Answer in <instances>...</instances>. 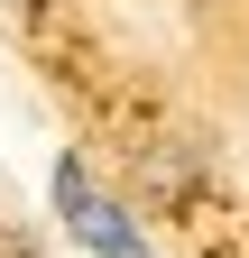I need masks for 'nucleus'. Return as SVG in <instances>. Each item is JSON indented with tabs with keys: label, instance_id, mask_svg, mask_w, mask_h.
<instances>
[{
	"label": "nucleus",
	"instance_id": "1",
	"mask_svg": "<svg viewBox=\"0 0 249 258\" xmlns=\"http://www.w3.org/2000/svg\"><path fill=\"white\" fill-rule=\"evenodd\" d=\"M55 203H65L74 240H83L92 258H157V249H148V231H139V221L120 212V203H111V194H92V175L74 166V157L55 166Z\"/></svg>",
	"mask_w": 249,
	"mask_h": 258
},
{
	"label": "nucleus",
	"instance_id": "2",
	"mask_svg": "<svg viewBox=\"0 0 249 258\" xmlns=\"http://www.w3.org/2000/svg\"><path fill=\"white\" fill-rule=\"evenodd\" d=\"M203 175H212V139H194V129H166V139L148 148V194H157V203L194 194Z\"/></svg>",
	"mask_w": 249,
	"mask_h": 258
},
{
	"label": "nucleus",
	"instance_id": "3",
	"mask_svg": "<svg viewBox=\"0 0 249 258\" xmlns=\"http://www.w3.org/2000/svg\"><path fill=\"white\" fill-rule=\"evenodd\" d=\"M37 19V0H0V28H28Z\"/></svg>",
	"mask_w": 249,
	"mask_h": 258
}]
</instances>
